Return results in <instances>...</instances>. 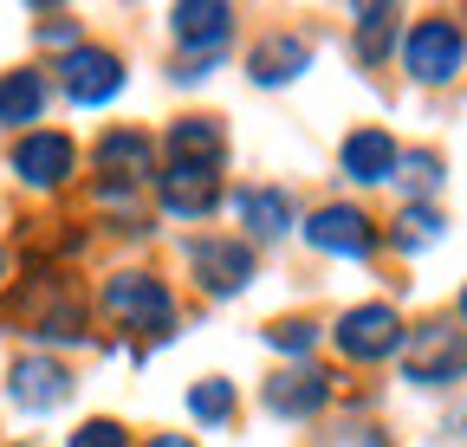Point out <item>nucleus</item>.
Instances as JSON below:
<instances>
[{
    "label": "nucleus",
    "mask_w": 467,
    "mask_h": 447,
    "mask_svg": "<svg viewBox=\"0 0 467 447\" xmlns=\"http://www.w3.org/2000/svg\"><path fill=\"white\" fill-rule=\"evenodd\" d=\"M467 370V338L454 324H422L402 350V376L409 382H454Z\"/></svg>",
    "instance_id": "f257e3e1"
},
{
    "label": "nucleus",
    "mask_w": 467,
    "mask_h": 447,
    "mask_svg": "<svg viewBox=\"0 0 467 447\" xmlns=\"http://www.w3.org/2000/svg\"><path fill=\"white\" fill-rule=\"evenodd\" d=\"M396 344H402V318L389 305H358V311L337 318V350L350 363H383Z\"/></svg>",
    "instance_id": "f03ea898"
},
{
    "label": "nucleus",
    "mask_w": 467,
    "mask_h": 447,
    "mask_svg": "<svg viewBox=\"0 0 467 447\" xmlns=\"http://www.w3.org/2000/svg\"><path fill=\"white\" fill-rule=\"evenodd\" d=\"M402 59H409V72H416L422 85H441V78H454V72H461L467 39H461V26H454V20H422L416 33H409Z\"/></svg>",
    "instance_id": "7ed1b4c3"
},
{
    "label": "nucleus",
    "mask_w": 467,
    "mask_h": 447,
    "mask_svg": "<svg viewBox=\"0 0 467 447\" xmlns=\"http://www.w3.org/2000/svg\"><path fill=\"white\" fill-rule=\"evenodd\" d=\"M104 305L117 311V318H130L137 330H169V318H175V305H169V292L156 286V279H143V272H124V279H110L104 286Z\"/></svg>",
    "instance_id": "20e7f679"
},
{
    "label": "nucleus",
    "mask_w": 467,
    "mask_h": 447,
    "mask_svg": "<svg viewBox=\"0 0 467 447\" xmlns=\"http://www.w3.org/2000/svg\"><path fill=\"white\" fill-rule=\"evenodd\" d=\"M58 72H66L72 104H104V97L124 91V66H117V52H104V46H72Z\"/></svg>",
    "instance_id": "39448f33"
},
{
    "label": "nucleus",
    "mask_w": 467,
    "mask_h": 447,
    "mask_svg": "<svg viewBox=\"0 0 467 447\" xmlns=\"http://www.w3.org/2000/svg\"><path fill=\"white\" fill-rule=\"evenodd\" d=\"M189 266H195V279L214 292V299H227V292H241L247 279H254V253H247V240H195V253H189Z\"/></svg>",
    "instance_id": "423d86ee"
},
{
    "label": "nucleus",
    "mask_w": 467,
    "mask_h": 447,
    "mask_svg": "<svg viewBox=\"0 0 467 447\" xmlns=\"http://www.w3.org/2000/svg\"><path fill=\"white\" fill-rule=\"evenodd\" d=\"M306 240L318 247V253H350V259H364L370 247H377V228H370V214H358V208H318L312 214V228H306Z\"/></svg>",
    "instance_id": "0eeeda50"
},
{
    "label": "nucleus",
    "mask_w": 467,
    "mask_h": 447,
    "mask_svg": "<svg viewBox=\"0 0 467 447\" xmlns=\"http://www.w3.org/2000/svg\"><path fill=\"white\" fill-rule=\"evenodd\" d=\"M14 176L33 182V188H58L72 176V143L58 137V130H26L20 149H14Z\"/></svg>",
    "instance_id": "6e6552de"
},
{
    "label": "nucleus",
    "mask_w": 467,
    "mask_h": 447,
    "mask_svg": "<svg viewBox=\"0 0 467 447\" xmlns=\"http://www.w3.org/2000/svg\"><path fill=\"white\" fill-rule=\"evenodd\" d=\"M214 201H221V182H214V169H202V162H169V169H162V208H169V214H182V220H202Z\"/></svg>",
    "instance_id": "1a4fd4ad"
},
{
    "label": "nucleus",
    "mask_w": 467,
    "mask_h": 447,
    "mask_svg": "<svg viewBox=\"0 0 467 447\" xmlns=\"http://www.w3.org/2000/svg\"><path fill=\"white\" fill-rule=\"evenodd\" d=\"M396 169H402V156H396L389 130H350L344 137V176L350 182H389Z\"/></svg>",
    "instance_id": "9d476101"
},
{
    "label": "nucleus",
    "mask_w": 467,
    "mask_h": 447,
    "mask_svg": "<svg viewBox=\"0 0 467 447\" xmlns=\"http://www.w3.org/2000/svg\"><path fill=\"white\" fill-rule=\"evenodd\" d=\"M14 396L26 402V409H58L72 396V376L58 370L52 357H20L14 363Z\"/></svg>",
    "instance_id": "9b49d317"
},
{
    "label": "nucleus",
    "mask_w": 467,
    "mask_h": 447,
    "mask_svg": "<svg viewBox=\"0 0 467 447\" xmlns=\"http://www.w3.org/2000/svg\"><path fill=\"white\" fill-rule=\"evenodd\" d=\"M325 396H331V376H318V370H285V376L266 382V402L279 415H318Z\"/></svg>",
    "instance_id": "f8f14e48"
},
{
    "label": "nucleus",
    "mask_w": 467,
    "mask_h": 447,
    "mask_svg": "<svg viewBox=\"0 0 467 447\" xmlns=\"http://www.w3.org/2000/svg\"><path fill=\"white\" fill-rule=\"evenodd\" d=\"M98 162H104V188H124V182H143L150 176V137H137V130H110L104 143H98Z\"/></svg>",
    "instance_id": "ddd939ff"
},
{
    "label": "nucleus",
    "mask_w": 467,
    "mask_h": 447,
    "mask_svg": "<svg viewBox=\"0 0 467 447\" xmlns=\"http://www.w3.org/2000/svg\"><path fill=\"white\" fill-rule=\"evenodd\" d=\"M234 214H241V228H247V234L273 240V234L292 228V195H279V188H247L241 201H234Z\"/></svg>",
    "instance_id": "4468645a"
},
{
    "label": "nucleus",
    "mask_w": 467,
    "mask_h": 447,
    "mask_svg": "<svg viewBox=\"0 0 467 447\" xmlns=\"http://www.w3.org/2000/svg\"><path fill=\"white\" fill-rule=\"evenodd\" d=\"M306 66H312V52H306L299 39H266V46H254V52H247L254 85H285V78H299Z\"/></svg>",
    "instance_id": "2eb2a0df"
},
{
    "label": "nucleus",
    "mask_w": 467,
    "mask_h": 447,
    "mask_svg": "<svg viewBox=\"0 0 467 447\" xmlns=\"http://www.w3.org/2000/svg\"><path fill=\"white\" fill-rule=\"evenodd\" d=\"M39 110H46V78L39 72L0 78V124H39Z\"/></svg>",
    "instance_id": "dca6fc26"
},
{
    "label": "nucleus",
    "mask_w": 467,
    "mask_h": 447,
    "mask_svg": "<svg viewBox=\"0 0 467 447\" xmlns=\"http://www.w3.org/2000/svg\"><path fill=\"white\" fill-rule=\"evenodd\" d=\"M234 26V7L227 0H202V7H175V33H182L189 46H221Z\"/></svg>",
    "instance_id": "f3484780"
},
{
    "label": "nucleus",
    "mask_w": 467,
    "mask_h": 447,
    "mask_svg": "<svg viewBox=\"0 0 467 447\" xmlns=\"http://www.w3.org/2000/svg\"><path fill=\"white\" fill-rule=\"evenodd\" d=\"M169 149H175V162H202V169H214V162H221V130L208 117H189V124L169 130Z\"/></svg>",
    "instance_id": "a211bd4d"
},
{
    "label": "nucleus",
    "mask_w": 467,
    "mask_h": 447,
    "mask_svg": "<svg viewBox=\"0 0 467 447\" xmlns=\"http://www.w3.org/2000/svg\"><path fill=\"white\" fill-rule=\"evenodd\" d=\"M358 26H364V39H358V52L377 66L383 52H389V33H396V7H364L358 14Z\"/></svg>",
    "instance_id": "6ab92c4d"
},
{
    "label": "nucleus",
    "mask_w": 467,
    "mask_h": 447,
    "mask_svg": "<svg viewBox=\"0 0 467 447\" xmlns=\"http://www.w3.org/2000/svg\"><path fill=\"white\" fill-rule=\"evenodd\" d=\"M189 409H195V422H227L234 389H227L221 376H208V382H195V389H189Z\"/></svg>",
    "instance_id": "aec40b11"
},
{
    "label": "nucleus",
    "mask_w": 467,
    "mask_h": 447,
    "mask_svg": "<svg viewBox=\"0 0 467 447\" xmlns=\"http://www.w3.org/2000/svg\"><path fill=\"white\" fill-rule=\"evenodd\" d=\"M266 344H273V350H299V357H306V350H312V324H306V318H279V324L266 330Z\"/></svg>",
    "instance_id": "412c9836"
},
{
    "label": "nucleus",
    "mask_w": 467,
    "mask_h": 447,
    "mask_svg": "<svg viewBox=\"0 0 467 447\" xmlns=\"http://www.w3.org/2000/svg\"><path fill=\"white\" fill-rule=\"evenodd\" d=\"M435 228H441V220H435L429 208H409V214L396 220V240H402V247H422V240H435Z\"/></svg>",
    "instance_id": "4be33fe9"
},
{
    "label": "nucleus",
    "mask_w": 467,
    "mask_h": 447,
    "mask_svg": "<svg viewBox=\"0 0 467 447\" xmlns=\"http://www.w3.org/2000/svg\"><path fill=\"white\" fill-rule=\"evenodd\" d=\"M72 447H124V428H117V422H85L72 434Z\"/></svg>",
    "instance_id": "5701e85b"
},
{
    "label": "nucleus",
    "mask_w": 467,
    "mask_h": 447,
    "mask_svg": "<svg viewBox=\"0 0 467 447\" xmlns=\"http://www.w3.org/2000/svg\"><path fill=\"white\" fill-rule=\"evenodd\" d=\"M402 169H409V182H416V188H435V182H441V162H435V156H402Z\"/></svg>",
    "instance_id": "b1692460"
},
{
    "label": "nucleus",
    "mask_w": 467,
    "mask_h": 447,
    "mask_svg": "<svg viewBox=\"0 0 467 447\" xmlns=\"http://www.w3.org/2000/svg\"><path fill=\"white\" fill-rule=\"evenodd\" d=\"M150 447H195V441H182V434H156Z\"/></svg>",
    "instance_id": "393cba45"
},
{
    "label": "nucleus",
    "mask_w": 467,
    "mask_h": 447,
    "mask_svg": "<svg viewBox=\"0 0 467 447\" xmlns=\"http://www.w3.org/2000/svg\"><path fill=\"white\" fill-rule=\"evenodd\" d=\"M461 318H467V292H461Z\"/></svg>",
    "instance_id": "a878e982"
},
{
    "label": "nucleus",
    "mask_w": 467,
    "mask_h": 447,
    "mask_svg": "<svg viewBox=\"0 0 467 447\" xmlns=\"http://www.w3.org/2000/svg\"><path fill=\"white\" fill-rule=\"evenodd\" d=\"M0 272H7V259H0Z\"/></svg>",
    "instance_id": "bb28decb"
}]
</instances>
